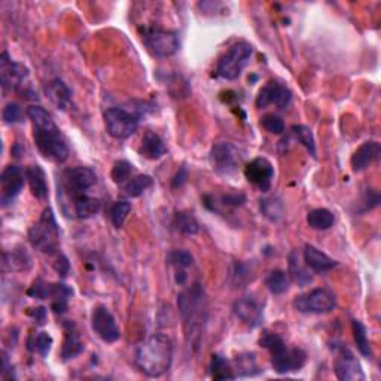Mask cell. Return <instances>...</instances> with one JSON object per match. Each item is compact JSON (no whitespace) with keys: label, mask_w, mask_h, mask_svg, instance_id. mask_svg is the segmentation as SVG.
Wrapping results in <instances>:
<instances>
[{"label":"cell","mask_w":381,"mask_h":381,"mask_svg":"<svg viewBox=\"0 0 381 381\" xmlns=\"http://www.w3.org/2000/svg\"><path fill=\"white\" fill-rule=\"evenodd\" d=\"M27 116L33 124V140L39 153L48 161L62 164L69 158V146L53 116L42 106H30Z\"/></svg>","instance_id":"obj_1"},{"label":"cell","mask_w":381,"mask_h":381,"mask_svg":"<svg viewBox=\"0 0 381 381\" xmlns=\"http://www.w3.org/2000/svg\"><path fill=\"white\" fill-rule=\"evenodd\" d=\"M173 362V342L164 333H153L143 341L134 356V363L146 377L157 378L169 371Z\"/></svg>","instance_id":"obj_2"},{"label":"cell","mask_w":381,"mask_h":381,"mask_svg":"<svg viewBox=\"0 0 381 381\" xmlns=\"http://www.w3.org/2000/svg\"><path fill=\"white\" fill-rule=\"evenodd\" d=\"M177 305L183 320L186 340L189 344L197 347L206 321L205 291H202L200 284H194L193 288H189L188 291L179 295Z\"/></svg>","instance_id":"obj_3"},{"label":"cell","mask_w":381,"mask_h":381,"mask_svg":"<svg viewBox=\"0 0 381 381\" xmlns=\"http://www.w3.org/2000/svg\"><path fill=\"white\" fill-rule=\"evenodd\" d=\"M259 345L270 352L272 369L279 374L300 371L307 362V353L303 349L288 347L279 333L265 329L259 338Z\"/></svg>","instance_id":"obj_4"},{"label":"cell","mask_w":381,"mask_h":381,"mask_svg":"<svg viewBox=\"0 0 381 381\" xmlns=\"http://www.w3.org/2000/svg\"><path fill=\"white\" fill-rule=\"evenodd\" d=\"M27 238L30 246L41 254L50 256L60 254V228L53 209L42 212L39 221L30 226Z\"/></svg>","instance_id":"obj_5"},{"label":"cell","mask_w":381,"mask_h":381,"mask_svg":"<svg viewBox=\"0 0 381 381\" xmlns=\"http://www.w3.org/2000/svg\"><path fill=\"white\" fill-rule=\"evenodd\" d=\"M29 75V69L21 63L14 62L8 53L0 55V82H2L4 90L22 94V97L27 95V99H38L27 83Z\"/></svg>","instance_id":"obj_6"},{"label":"cell","mask_w":381,"mask_h":381,"mask_svg":"<svg viewBox=\"0 0 381 381\" xmlns=\"http://www.w3.org/2000/svg\"><path fill=\"white\" fill-rule=\"evenodd\" d=\"M254 54V48L247 42H237L231 45L218 62L216 75L226 79L234 81L242 75L243 69L247 66L250 57Z\"/></svg>","instance_id":"obj_7"},{"label":"cell","mask_w":381,"mask_h":381,"mask_svg":"<svg viewBox=\"0 0 381 381\" xmlns=\"http://www.w3.org/2000/svg\"><path fill=\"white\" fill-rule=\"evenodd\" d=\"M141 41L152 55L160 58L172 57L181 48V41H179V36L174 32L164 30L160 27L143 29Z\"/></svg>","instance_id":"obj_8"},{"label":"cell","mask_w":381,"mask_h":381,"mask_svg":"<svg viewBox=\"0 0 381 381\" xmlns=\"http://www.w3.org/2000/svg\"><path fill=\"white\" fill-rule=\"evenodd\" d=\"M209 160L212 169L218 174L230 176L237 172L244 160V152L230 141H221L210 149Z\"/></svg>","instance_id":"obj_9"},{"label":"cell","mask_w":381,"mask_h":381,"mask_svg":"<svg viewBox=\"0 0 381 381\" xmlns=\"http://www.w3.org/2000/svg\"><path fill=\"white\" fill-rule=\"evenodd\" d=\"M140 115L130 112L124 107H111L104 112V123L107 133L116 140L130 139L139 128Z\"/></svg>","instance_id":"obj_10"},{"label":"cell","mask_w":381,"mask_h":381,"mask_svg":"<svg viewBox=\"0 0 381 381\" xmlns=\"http://www.w3.org/2000/svg\"><path fill=\"white\" fill-rule=\"evenodd\" d=\"M292 305L300 313L325 314L335 308L337 300L335 295L328 289H314L308 293L296 296Z\"/></svg>","instance_id":"obj_11"},{"label":"cell","mask_w":381,"mask_h":381,"mask_svg":"<svg viewBox=\"0 0 381 381\" xmlns=\"http://www.w3.org/2000/svg\"><path fill=\"white\" fill-rule=\"evenodd\" d=\"M95 182H97V176L90 169V167H70L66 169L62 176L63 189L67 193L70 198H75L78 195L87 194V190L91 189Z\"/></svg>","instance_id":"obj_12"},{"label":"cell","mask_w":381,"mask_h":381,"mask_svg":"<svg viewBox=\"0 0 381 381\" xmlns=\"http://www.w3.org/2000/svg\"><path fill=\"white\" fill-rule=\"evenodd\" d=\"M26 170L18 165H8L0 176V202L4 207L11 206L21 194L26 183Z\"/></svg>","instance_id":"obj_13"},{"label":"cell","mask_w":381,"mask_h":381,"mask_svg":"<svg viewBox=\"0 0 381 381\" xmlns=\"http://www.w3.org/2000/svg\"><path fill=\"white\" fill-rule=\"evenodd\" d=\"M91 328L95 335L104 342H115L121 338V329L116 324L115 316L104 305L94 307L91 313Z\"/></svg>","instance_id":"obj_14"},{"label":"cell","mask_w":381,"mask_h":381,"mask_svg":"<svg viewBox=\"0 0 381 381\" xmlns=\"http://www.w3.org/2000/svg\"><path fill=\"white\" fill-rule=\"evenodd\" d=\"M333 373L341 381H361L365 380L363 369L357 357L347 347H338L337 357L333 362Z\"/></svg>","instance_id":"obj_15"},{"label":"cell","mask_w":381,"mask_h":381,"mask_svg":"<svg viewBox=\"0 0 381 381\" xmlns=\"http://www.w3.org/2000/svg\"><path fill=\"white\" fill-rule=\"evenodd\" d=\"M244 176L249 183L256 186L262 193H267L272 185L274 167L267 158H255L244 167Z\"/></svg>","instance_id":"obj_16"},{"label":"cell","mask_w":381,"mask_h":381,"mask_svg":"<svg viewBox=\"0 0 381 381\" xmlns=\"http://www.w3.org/2000/svg\"><path fill=\"white\" fill-rule=\"evenodd\" d=\"M292 102V91L282 82L271 81L264 88H261L256 97V107L264 109V107L274 104L279 109H284Z\"/></svg>","instance_id":"obj_17"},{"label":"cell","mask_w":381,"mask_h":381,"mask_svg":"<svg viewBox=\"0 0 381 381\" xmlns=\"http://www.w3.org/2000/svg\"><path fill=\"white\" fill-rule=\"evenodd\" d=\"M234 313L240 319L243 324L249 325L250 328H256L264 320V310L250 296L240 298L234 304Z\"/></svg>","instance_id":"obj_18"},{"label":"cell","mask_w":381,"mask_h":381,"mask_svg":"<svg viewBox=\"0 0 381 381\" xmlns=\"http://www.w3.org/2000/svg\"><path fill=\"white\" fill-rule=\"evenodd\" d=\"M381 155V146L380 143L375 140H369L362 143V145L354 151V153L352 155V169L354 173H361L363 170H366L369 165L373 162H375Z\"/></svg>","instance_id":"obj_19"},{"label":"cell","mask_w":381,"mask_h":381,"mask_svg":"<svg viewBox=\"0 0 381 381\" xmlns=\"http://www.w3.org/2000/svg\"><path fill=\"white\" fill-rule=\"evenodd\" d=\"M45 94L58 111L66 112L71 107V103H74V100H71V90L60 78H55L46 83Z\"/></svg>","instance_id":"obj_20"},{"label":"cell","mask_w":381,"mask_h":381,"mask_svg":"<svg viewBox=\"0 0 381 381\" xmlns=\"http://www.w3.org/2000/svg\"><path fill=\"white\" fill-rule=\"evenodd\" d=\"M83 342L79 338V333L76 329V325L74 321L67 320L64 324V341H63V347H62V359L64 362L75 359L76 356H79L83 352Z\"/></svg>","instance_id":"obj_21"},{"label":"cell","mask_w":381,"mask_h":381,"mask_svg":"<svg viewBox=\"0 0 381 381\" xmlns=\"http://www.w3.org/2000/svg\"><path fill=\"white\" fill-rule=\"evenodd\" d=\"M304 262L305 265L314 272H326L333 267H337L335 259H332L331 256H328L326 254H324L321 250L312 244H305L304 247Z\"/></svg>","instance_id":"obj_22"},{"label":"cell","mask_w":381,"mask_h":381,"mask_svg":"<svg viewBox=\"0 0 381 381\" xmlns=\"http://www.w3.org/2000/svg\"><path fill=\"white\" fill-rule=\"evenodd\" d=\"M26 179L30 188V193L34 198H38L41 201L48 198V194H50V189H48V182H46V174L41 165L34 164L30 165L26 169Z\"/></svg>","instance_id":"obj_23"},{"label":"cell","mask_w":381,"mask_h":381,"mask_svg":"<svg viewBox=\"0 0 381 381\" xmlns=\"http://www.w3.org/2000/svg\"><path fill=\"white\" fill-rule=\"evenodd\" d=\"M139 152L141 157L157 161L167 153V148L164 145L162 139L157 133H153V131H146L145 136H143L141 139Z\"/></svg>","instance_id":"obj_24"},{"label":"cell","mask_w":381,"mask_h":381,"mask_svg":"<svg viewBox=\"0 0 381 381\" xmlns=\"http://www.w3.org/2000/svg\"><path fill=\"white\" fill-rule=\"evenodd\" d=\"M167 262L174 270L176 274V283L183 284L186 282V270L193 267L194 258L186 250H173L167 255Z\"/></svg>","instance_id":"obj_25"},{"label":"cell","mask_w":381,"mask_h":381,"mask_svg":"<svg viewBox=\"0 0 381 381\" xmlns=\"http://www.w3.org/2000/svg\"><path fill=\"white\" fill-rule=\"evenodd\" d=\"M74 200V212L78 219H88L97 214L102 209V201L88 194L78 195Z\"/></svg>","instance_id":"obj_26"},{"label":"cell","mask_w":381,"mask_h":381,"mask_svg":"<svg viewBox=\"0 0 381 381\" xmlns=\"http://www.w3.org/2000/svg\"><path fill=\"white\" fill-rule=\"evenodd\" d=\"M335 216L328 209H313L307 214V223L312 230L316 231H326L333 226Z\"/></svg>","instance_id":"obj_27"},{"label":"cell","mask_w":381,"mask_h":381,"mask_svg":"<svg viewBox=\"0 0 381 381\" xmlns=\"http://www.w3.org/2000/svg\"><path fill=\"white\" fill-rule=\"evenodd\" d=\"M53 344L54 340L48 332L45 331L34 332L27 338V350L32 353H38L42 357H46L53 349Z\"/></svg>","instance_id":"obj_28"},{"label":"cell","mask_w":381,"mask_h":381,"mask_svg":"<svg viewBox=\"0 0 381 381\" xmlns=\"http://www.w3.org/2000/svg\"><path fill=\"white\" fill-rule=\"evenodd\" d=\"M153 185V179L148 174H137L130 179L127 183L123 185V194L130 198L140 197L146 189Z\"/></svg>","instance_id":"obj_29"},{"label":"cell","mask_w":381,"mask_h":381,"mask_svg":"<svg viewBox=\"0 0 381 381\" xmlns=\"http://www.w3.org/2000/svg\"><path fill=\"white\" fill-rule=\"evenodd\" d=\"M352 329H353V337H354V342H356L357 350H359V353L363 357L371 359L373 349H371V342H369V338H368V332H366L365 325L362 324L361 320L354 319L352 321Z\"/></svg>","instance_id":"obj_30"},{"label":"cell","mask_w":381,"mask_h":381,"mask_svg":"<svg viewBox=\"0 0 381 381\" xmlns=\"http://www.w3.org/2000/svg\"><path fill=\"white\" fill-rule=\"evenodd\" d=\"M32 265V259L24 250H12L4 254V271H22Z\"/></svg>","instance_id":"obj_31"},{"label":"cell","mask_w":381,"mask_h":381,"mask_svg":"<svg viewBox=\"0 0 381 381\" xmlns=\"http://www.w3.org/2000/svg\"><path fill=\"white\" fill-rule=\"evenodd\" d=\"M289 276L288 272H284L282 270H274L271 271L267 279H265V286L267 289L272 293V295H282L286 291L289 289Z\"/></svg>","instance_id":"obj_32"},{"label":"cell","mask_w":381,"mask_h":381,"mask_svg":"<svg viewBox=\"0 0 381 381\" xmlns=\"http://www.w3.org/2000/svg\"><path fill=\"white\" fill-rule=\"evenodd\" d=\"M261 212L271 222H279L284 214V206L277 197L261 198Z\"/></svg>","instance_id":"obj_33"},{"label":"cell","mask_w":381,"mask_h":381,"mask_svg":"<svg viewBox=\"0 0 381 381\" xmlns=\"http://www.w3.org/2000/svg\"><path fill=\"white\" fill-rule=\"evenodd\" d=\"M289 274H291V277L293 279V282L300 284L301 288L313 282L312 274H310L308 270L301 265L300 258H298L296 252H292L289 256Z\"/></svg>","instance_id":"obj_34"},{"label":"cell","mask_w":381,"mask_h":381,"mask_svg":"<svg viewBox=\"0 0 381 381\" xmlns=\"http://www.w3.org/2000/svg\"><path fill=\"white\" fill-rule=\"evenodd\" d=\"M173 226L179 233L185 235H194L200 231V225L197 219L190 213H185V212L174 214Z\"/></svg>","instance_id":"obj_35"},{"label":"cell","mask_w":381,"mask_h":381,"mask_svg":"<svg viewBox=\"0 0 381 381\" xmlns=\"http://www.w3.org/2000/svg\"><path fill=\"white\" fill-rule=\"evenodd\" d=\"M234 369L230 366L228 361L223 359L222 356L214 354L212 357V363H210V373L213 380H233L237 375L233 373Z\"/></svg>","instance_id":"obj_36"},{"label":"cell","mask_w":381,"mask_h":381,"mask_svg":"<svg viewBox=\"0 0 381 381\" xmlns=\"http://www.w3.org/2000/svg\"><path fill=\"white\" fill-rule=\"evenodd\" d=\"M131 212V202L127 200H118L109 207V219L115 228H121Z\"/></svg>","instance_id":"obj_37"},{"label":"cell","mask_w":381,"mask_h":381,"mask_svg":"<svg viewBox=\"0 0 381 381\" xmlns=\"http://www.w3.org/2000/svg\"><path fill=\"white\" fill-rule=\"evenodd\" d=\"M134 174V165L131 164L127 160H119L113 164L112 172H111V177L112 181L118 185H124L127 183L131 177Z\"/></svg>","instance_id":"obj_38"},{"label":"cell","mask_w":381,"mask_h":381,"mask_svg":"<svg viewBox=\"0 0 381 381\" xmlns=\"http://www.w3.org/2000/svg\"><path fill=\"white\" fill-rule=\"evenodd\" d=\"M291 130L295 139L300 141L310 153H312V157H316V141H314L313 131L307 125H293Z\"/></svg>","instance_id":"obj_39"},{"label":"cell","mask_w":381,"mask_h":381,"mask_svg":"<svg viewBox=\"0 0 381 381\" xmlns=\"http://www.w3.org/2000/svg\"><path fill=\"white\" fill-rule=\"evenodd\" d=\"M261 127L264 128L265 131H268V133L271 134H283L284 130H286V125H284V121L283 118L279 116V115H265L264 118L261 119Z\"/></svg>","instance_id":"obj_40"},{"label":"cell","mask_w":381,"mask_h":381,"mask_svg":"<svg viewBox=\"0 0 381 381\" xmlns=\"http://www.w3.org/2000/svg\"><path fill=\"white\" fill-rule=\"evenodd\" d=\"M5 124H20L24 121L22 107L18 103H8L2 112Z\"/></svg>","instance_id":"obj_41"},{"label":"cell","mask_w":381,"mask_h":381,"mask_svg":"<svg viewBox=\"0 0 381 381\" xmlns=\"http://www.w3.org/2000/svg\"><path fill=\"white\" fill-rule=\"evenodd\" d=\"M53 267H54V270H55V272L58 274V276L67 277V274L70 271V264H69V259L64 255L58 254L55 262L53 264Z\"/></svg>","instance_id":"obj_42"},{"label":"cell","mask_w":381,"mask_h":381,"mask_svg":"<svg viewBox=\"0 0 381 381\" xmlns=\"http://www.w3.org/2000/svg\"><path fill=\"white\" fill-rule=\"evenodd\" d=\"M27 314L30 317H33L38 325H45V320H46V308L45 307L30 308V310H27Z\"/></svg>","instance_id":"obj_43"},{"label":"cell","mask_w":381,"mask_h":381,"mask_svg":"<svg viewBox=\"0 0 381 381\" xmlns=\"http://www.w3.org/2000/svg\"><path fill=\"white\" fill-rule=\"evenodd\" d=\"M246 197L243 194H228L222 195V202L225 206H242Z\"/></svg>","instance_id":"obj_44"},{"label":"cell","mask_w":381,"mask_h":381,"mask_svg":"<svg viewBox=\"0 0 381 381\" xmlns=\"http://www.w3.org/2000/svg\"><path fill=\"white\" fill-rule=\"evenodd\" d=\"M188 179V169L185 165H182L181 169H179V172L176 173V176L173 177V182H172V188L176 189V188H181Z\"/></svg>","instance_id":"obj_45"}]
</instances>
